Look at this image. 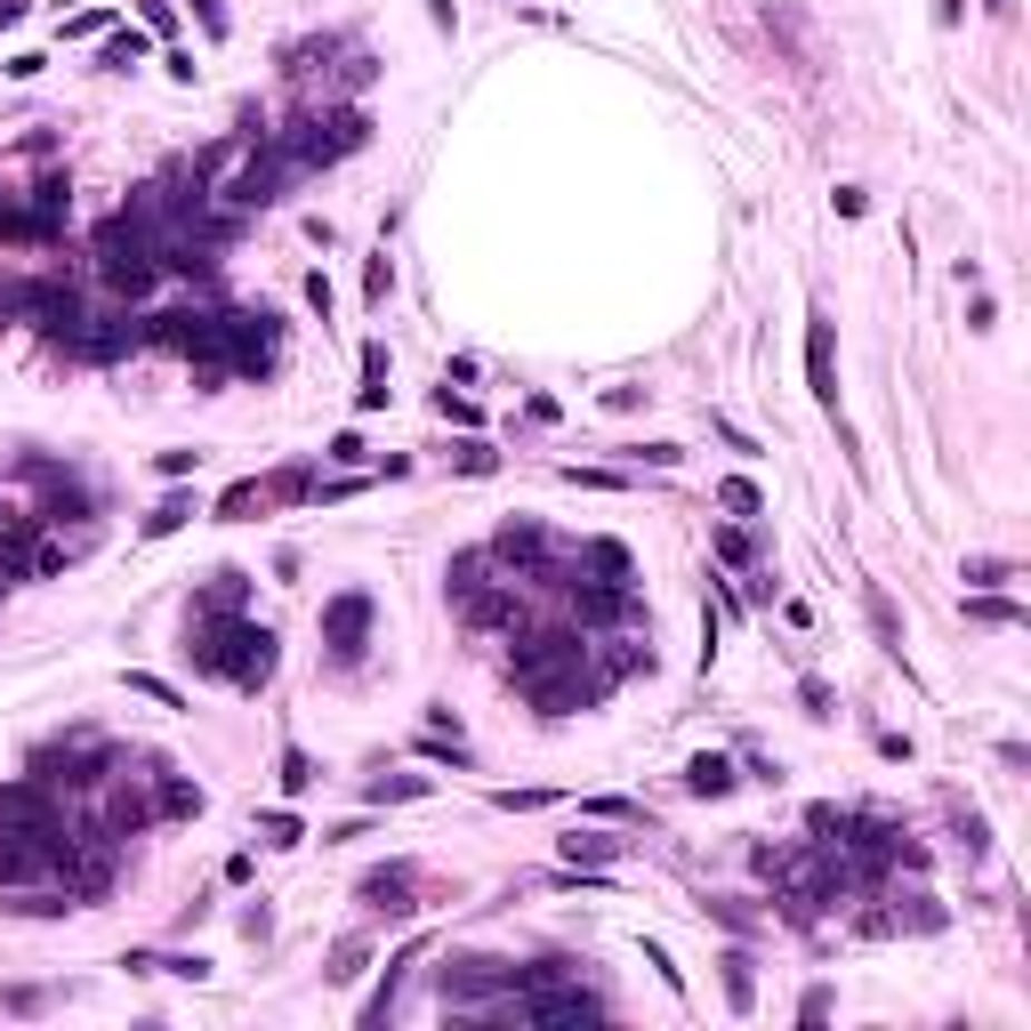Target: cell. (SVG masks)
<instances>
[{"label":"cell","mask_w":1031,"mask_h":1031,"mask_svg":"<svg viewBox=\"0 0 1031 1031\" xmlns=\"http://www.w3.org/2000/svg\"><path fill=\"white\" fill-rule=\"evenodd\" d=\"M291 178H306V169L283 154V137H274V129H258L251 146H243V169H234L218 194L234 202V210H266V202H283V194H291Z\"/></svg>","instance_id":"4"},{"label":"cell","mask_w":1031,"mask_h":1031,"mask_svg":"<svg viewBox=\"0 0 1031 1031\" xmlns=\"http://www.w3.org/2000/svg\"><path fill=\"white\" fill-rule=\"evenodd\" d=\"M597 822H637V798H589Z\"/></svg>","instance_id":"45"},{"label":"cell","mask_w":1031,"mask_h":1031,"mask_svg":"<svg viewBox=\"0 0 1031 1031\" xmlns=\"http://www.w3.org/2000/svg\"><path fill=\"white\" fill-rule=\"evenodd\" d=\"M251 508H266V484H258V475H243V484H234V492L218 500V516H226V524H234V516H251Z\"/></svg>","instance_id":"34"},{"label":"cell","mask_w":1031,"mask_h":1031,"mask_svg":"<svg viewBox=\"0 0 1031 1031\" xmlns=\"http://www.w3.org/2000/svg\"><path fill=\"white\" fill-rule=\"evenodd\" d=\"M129 347H146V331L137 323H121V315H106V323H73V338H65L57 355H73V363H114V355H129Z\"/></svg>","instance_id":"9"},{"label":"cell","mask_w":1031,"mask_h":1031,"mask_svg":"<svg viewBox=\"0 0 1031 1031\" xmlns=\"http://www.w3.org/2000/svg\"><path fill=\"white\" fill-rule=\"evenodd\" d=\"M717 968H726V1008H734V1015H749V1008H758V975H749V951H726Z\"/></svg>","instance_id":"23"},{"label":"cell","mask_w":1031,"mask_h":1031,"mask_svg":"<svg viewBox=\"0 0 1031 1031\" xmlns=\"http://www.w3.org/2000/svg\"><path fill=\"white\" fill-rule=\"evenodd\" d=\"M251 605V572H210V589L194 597V621H218V612H243Z\"/></svg>","instance_id":"18"},{"label":"cell","mask_w":1031,"mask_h":1031,"mask_svg":"<svg viewBox=\"0 0 1031 1031\" xmlns=\"http://www.w3.org/2000/svg\"><path fill=\"white\" fill-rule=\"evenodd\" d=\"M258 831H266V846H306V822H298V814H283V806L258 814Z\"/></svg>","instance_id":"28"},{"label":"cell","mask_w":1031,"mask_h":1031,"mask_svg":"<svg viewBox=\"0 0 1031 1031\" xmlns=\"http://www.w3.org/2000/svg\"><path fill=\"white\" fill-rule=\"evenodd\" d=\"M564 597H572V612L589 629H629V621H645V605H637V589L629 580H589V572H564Z\"/></svg>","instance_id":"7"},{"label":"cell","mask_w":1031,"mask_h":1031,"mask_svg":"<svg viewBox=\"0 0 1031 1031\" xmlns=\"http://www.w3.org/2000/svg\"><path fill=\"white\" fill-rule=\"evenodd\" d=\"M717 557H726V564H749V557H758V540H749L742 524H726V532H717Z\"/></svg>","instance_id":"42"},{"label":"cell","mask_w":1031,"mask_h":1031,"mask_svg":"<svg viewBox=\"0 0 1031 1031\" xmlns=\"http://www.w3.org/2000/svg\"><path fill=\"white\" fill-rule=\"evenodd\" d=\"M871 629H878V645H886V652H903V629H895V605H886L878 589H871Z\"/></svg>","instance_id":"41"},{"label":"cell","mask_w":1031,"mask_h":1031,"mask_svg":"<svg viewBox=\"0 0 1031 1031\" xmlns=\"http://www.w3.org/2000/svg\"><path fill=\"white\" fill-rule=\"evenodd\" d=\"M580 572H597V580H637V564H629L621 540H580Z\"/></svg>","instance_id":"21"},{"label":"cell","mask_w":1031,"mask_h":1031,"mask_svg":"<svg viewBox=\"0 0 1031 1031\" xmlns=\"http://www.w3.org/2000/svg\"><path fill=\"white\" fill-rule=\"evenodd\" d=\"M323 645H331V661H363V645H371V597L363 589H338L323 605Z\"/></svg>","instance_id":"8"},{"label":"cell","mask_w":1031,"mask_h":1031,"mask_svg":"<svg viewBox=\"0 0 1031 1031\" xmlns=\"http://www.w3.org/2000/svg\"><path fill=\"white\" fill-rule=\"evenodd\" d=\"M428 17H435V32H452V24H460V9H452V0H428Z\"/></svg>","instance_id":"52"},{"label":"cell","mask_w":1031,"mask_h":1031,"mask_svg":"<svg viewBox=\"0 0 1031 1031\" xmlns=\"http://www.w3.org/2000/svg\"><path fill=\"white\" fill-rule=\"evenodd\" d=\"M717 500H726L734 516H758V508H766V492L749 484V475H726V484H717Z\"/></svg>","instance_id":"33"},{"label":"cell","mask_w":1031,"mask_h":1031,"mask_svg":"<svg viewBox=\"0 0 1031 1031\" xmlns=\"http://www.w3.org/2000/svg\"><path fill=\"white\" fill-rule=\"evenodd\" d=\"M97 274L121 291V298H146L154 283H161V243L146 226H137L129 210H114L106 226H97Z\"/></svg>","instance_id":"2"},{"label":"cell","mask_w":1031,"mask_h":1031,"mask_svg":"<svg viewBox=\"0 0 1031 1031\" xmlns=\"http://www.w3.org/2000/svg\"><path fill=\"white\" fill-rule=\"evenodd\" d=\"M709 428H717V435H726V443H734V452H742V460H758V443H749V428H734V420H709Z\"/></svg>","instance_id":"49"},{"label":"cell","mask_w":1031,"mask_h":1031,"mask_svg":"<svg viewBox=\"0 0 1031 1031\" xmlns=\"http://www.w3.org/2000/svg\"><path fill=\"white\" fill-rule=\"evenodd\" d=\"M983 9H991V17H1015V0H983Z\"/></svg>","instance_id":"54"},{"label":"cell","mask_w":1031,"mask_h":1031,"mask_svg":"<svg viewBox=\"0 0 1031 1031\" xmlns=\"http://www.w3.org/2000/svg\"><path fill=\"white\" fill-rule=\"evenodd\" d=\"M129 694H146L154 709H186V694H178L169 677H154V669H129Z\"/></svg>","instance_id":"26"},{"label":"cell","mask_w":1031,"mask_h":1031,"mask_svg":"<svg viewBox=\"0 0 1031 1031\" xmlns=\"http://www.w3.org/2000/svg\"><path fill=\"white\" fill-rule=\"evenodd\" d=\"M484 580H492V548H460V557L443 564V597H452V605H468L475 589H484Z\"/></svg>","instance_id":"17"},{"label":"cell","mask_w":1031,"mask_h":1031,"mask_svg":"<svg viewBox=\"0 0 1031 1031\" xmlns=\"http://www.w3.org/2000/svg\"><path fill=\"white\" fill-rule=\"evenodd\" d=\"M137 9H146V32H178V9H169V0H137Z\"/></svg>","instance_id":"47"},{"label":"cell","mask_w":1031,"mask_h":1031,"mask_svg":"<svg viewBox=\"0 0 1031 1031\" xmlns=\"http://www.w3.org/2000/svg\"><path fill=\"white\" fill-rule=\"evenodd\" d=\"M274 137H283V154L298 169H323V161H347L363 137H371V121L355 106H323V114H298L291 129H274Z\"/></svg>","instance_id":"3"},{"label":"cell","mask_w":1031,"mask_h":1031,"mask_svg":"<svg viewBox=\"0 0 1031 1031\" xmlns=\"http://www.w3.org/2000/svg\"><path fill=\"white\" fill-rule=\"evenodd\" d=\"M0 822H65V806L41 774H24V782H0Z\"/></svg>","instance_id":"12"},{"label":"cell","mask_w":1031,"mask_h":1031,"mask_svg":"<svg viewBox=\"0 0 1031 1031\" xmlns=\"http://www.w3.org/2000/svg\"><path fill=\"white\" fill-rule=\"evenodd\" d=\"M822 1015H831V991H822V983H814V991H806V1000H798V1023H822Z\"/></svg>","instance_id":"50"},{"label":"cell","mask_w":1031,"mask_h":1031,"mask_svg":"<svg viewBox=\"0 0 1031 1031\" xmlns=\"http://www.w3.org/2000/svg\"><path fill=\"white\" fill-rule=\"evenodd\" d=\"M500 814H532V806H557V789H492Z\"/></svg>","instance_id":"38"},{"label":"cell","mask_w":1031,"mask_h":1031,"mask_svg":"<svg viewBox=\"0 0 1031 1031\" xmlns=\"http://www.w3.org/2000/svg\"><path fill=\"white\" fill-rule=\"evenodd\" d=\"M387 291H395V266H387V251L363 266V306H387Z\"/></svg>","instance_id":"35"},{"label":"cell","mask_w":1031,"mask_h":1031,"mask_svg":"<svg viewBox=\"0 0 1031 1031\" xmlns=\"http://www.w3.org/2000/svg\"><path fill=\"white\" fill-rule=\"evenodd\" d=\"M194 516V492H169V500H154V516H146V540H169Z\"/></svg>","instance_id":"25"},{"label":"cell","mask_w":1031,"mask_h":1031,"mask_svg":"<svg viewBox=\"0 0 1031 1031\" xmlns=\"http://www.w3.org/2000/svg\"><path fill=\"white\" fill-rule=\"evenodd\" d=\"M32 17V0H0V32H9V24H24Z\"/></svg>","instance_id":"51"},{"label":"cell","mask_w":1031,"mask_h":1031,"mask_svg":"<svg viewBox=\"0 0 1031 1031\" xmlns=\"http://www.w3.org/2000/svg\"><path fill=\"white\" fill-rule=\"evenodd\" d=\"M1000 580H1015L1008 557H968V589H1000Z\"/></svg>","instance_id":"37"},{"label":"cell","mask_w":1031,"mask_h":1031,"mask_svg":"<svg viewBox=\"0 0 1031 1031\" xmlns=\"http://www.w3.org/2000/svg\"><path fill=\"white\" fill-rule=\"evenodd\" d=\"M492 564H508L516 580H532V589H564L557 540H548V524H532V516H508V524L492 532Z\"/></svg>","instance_id":"6"},{"label":"cell","mask_w":1031,"mask_h":1031,"mask_svg":"<svg viewBox=\"0 0 1031 1031\" xmlns=\"http://www.w3.org/2000/svg\"><path fill=\"white\" fill-rule=\"evenodd\" d=\"M903 926H911V935H943L951 911H943L935 895H903L895 911H871V919H863V935H903Z\"/></svg>","instance_id":"10"},{"label":"cell","mask_w":1031,"mask_h":1031,"mask_svg":"<svg viewBox=\"0 0 1031 1031\" xmlns=\"http://www.w3.org/2000/svg\"><path fill=\"white\" fill-rule=\"evenodd\" d=\"M968 612H975L983 629H1015V621H1023V605H1008V597H975Z\"/></svg>","instance_id":"36"},{"label":"cell","mask_w":1031,"mask_h":1031,"mask_svg":"<svg viewBox=\"0 0 1031 1031\" xmlns=\"http://www.w3.org/2000/svg\"><path fill=\"white\" fill-rule=\"evenodd\" d=\"M65 210H73V186H65V178H41V186H32V202L17 210V234H32V243H41V234L65 226Z\"/></svg>","instance_id":"14"},{"label":"cell","mask_w":1031,"mask_h":1031,"mask_svg":"<svg viewBox=\"0 0 1031 1031\" xmlns=\"http://www.w3.org/2000/svg\"><path fill=\"white\" fill-rule=\"evenodd\" d=\"M435 411H443V420H460V428H475V420H484V411H475L468 395H452V387H443V395H435Z\"/></svg>","instance_id":"44"},{"label":"cell","mask_w":1031,"mask_h":1031,"mask_svg":"<svg viewBox=\"0 0 1031 1031\" xmlns=\"http://www.w3.org/2000/svg\"><path fill=\"white\" fill-rule=\"evenodd\" d=\"M557 854H564V863H572V871H605V863H612V854H621V838H605V831H572V838H564Z\"/></svg>","instance_id":"22"},{"label":"cell","mask_w":1031,"mask_h":1031,"mask_svg":"<svg viewBox=\"0 0 1031 1031\" xmlns=\"http://www.w3.org/2000/svg\"><path fill=\"white\" fill-rule=\"evenodd\" d=\"M959 9H968V0H935V24H959Z\"/></svg>","instance_id":"53"},{"label":"cell","mask_w":1031,"mask_h":1031,"mask_svg":"<svg viewBox=\"0 0 1031 1031\" xmlns=\"http://www.w3.org/2000/svg\"><path fill=\"white\" fill-rule=\"evenodd\" d=\"M97 32H114V9H81V17H65V41H97Z\"/></svg>","instance_id":"40"},{"label":"cell","mask_w":1031,"mask_h":1031,"mask_svg":"<svg viewBox=\"0 0 1031 1031\" xmlns=\"http://www.w3.org/2000/svg\"><path fill=\"white\" fill-rule=\"evenodd\" d=\"M371 81H380V57H363V49H355L347 65H338V89H347V97H355V89H371Z\"/></svg>","instance_id":"39"},{"label":"cell","mask_w":1031,"mask_h":1031,"mask_svg":"<svg viewBox=\"0 0 1031 1031\" xmlns=\"http://www.w3.org/2000/svg\"><path fill=\"white\" fill-rule=\"evenodd\" d=\"M137 766H146V758H137ZM137 782H146V774H137ZM137 782H114L106 789V838H129V831H146V822H154V798Z\"/></svg>","instance_id":"15"},{"label":"cell","mask_w":1031,"mask_h":1031,"mask_svg":"<svg viewBox=\"0 0 1031 1031\" xmlns=\"http://www.w3.org/2000/svg\"><path fill=\"white\" fill-rule=\"evenodd\" d=\"M428 774H380V782H371V806H403V798H428Z\"/></svg>","instance_id":"24"},{"label":"cell","mask_w":1031,"mask_h":1031,"mask_svg":"<svg viewBox=\"0 0 1031 1031\" xmlns=\"http://www.w3.org/2000/svg\"><path fill=\"white\" fill-rule=\"evenodd\" d=\"M452 468H460V475H492V468H500V452L468 435V443H452Z\"/></svg>","instance_id":"32"},{"label":"cell","mask_w":1031,"mask_h":1031,"mask_svg":"<svg viewBox=\"0 0 1031 1031\" xmlns=\"http://www.w3.org/2000/svg\"><path fill=\"white\" fill-rule=\"evenodd\" d=\"M951 822H959V846H968V863H983V854H991V831H983V814H975V806H951Z\"/></svg>","instance_id":"27"},{"label":"cell","mask_w":1031,"mask_h":1031,"mask_svg":"<svg viewBox=\"0 0 1031 1031\" xmlns=\"http://www.w3.org/2000/svg\"><path fill=\"white\" fill-rule=\"evenodd\" d=\"M806 387L838 411V355H831V315H806Z\"/></svg>","instance_id":"13"},{"label":"cell","mask_w":1031,"mask_h":1031,"mask_svg":"<svg viewBox=\"0 0 1031 1031\" xmlns=\"http://www.w3.org/2000/svg\"><path fill=\"white\" fill-rule=\"evenodd\" d=\"M742 774H734V758H717V749H701L694 766H685V789H694V798H726Z\"/></svg>","instance_id":"20"},{"label":"cell","mask_w":1031,"mask_h":1031,"mask_svg":"<svg viewBox=\"0 0 1031 1031\" xmlns=\"http://www.w3.org/2000/svg\"><path fill=\"white\" fill-rule=\"evenodd\" d=\"M709 919H717V926H734V935H758V926H766L758 911H749V903H734V895H717V903H709Z\"/></svg>","instance_id":"29"},{"label":"cell","mask_w":1031,"mask_h":1031,"mask_svg":"<svg viewBox=\"0 0 1031 1031\" xmlns=\"http://www.w3.org/2000/svg\"><path fill=\"white\" fill-rule=\"evenodd\" d=\"M186 661L202 677H226L234 694H258V685L274 677V661H283V637L258 629V621H243V612H218V621H194Z\"/></svg>","instance_id":"1"},{"label":"cell","mask_w":1031,"mask_h":1031,"mask_svg":"<svg viewBox=\"0 0 1031 1031\" xmlns=\"http://www.w3.org/2000/svg\"><path fill=\"white\" fill-rule=\"evenodd\" d=\"M306 306H315V315H331V274H323V266L306 274Z\"/></svg>","instance_id":"48"},{"label":"cell","mask_w":1031,"mask_h":1031,"mask_svg":"<svg viewBox=\"0 0 1031 1031\" xmlns=\"http://www.w3.org/2000/svg\"><path fill=\"white\" fill-rule=\"evenodd\" d=\"M355 895H363L371 911H387V919H411V911H420V903H411V895H420V871H411V863H387V871H371Z\"/></svg>","instance_id":"11"},{"label":"cell","mask_w":1031,"mask_h":1031,"mask_svg":"<svg viewBox=\"0 0 1031 1031\" xmlns=\"http://www.w3.org/2000/svg\"><path fill=\"white\" fill-rule=\"evenodd\" d=\"M65 822H0V886H41L65 863Z\"/></svg>","instance_id":"5"},{"label":"cell","mask_w":1031,"mask_h":1031,"mask_svg":"<svg viewBox=\"0 0 1031 1031\" xmlns=\"http://www.w3.org/2000/svg\"><path fill=\"white\" fill-rule=\"evenodd\" d=\"M564 484H589V492H621L629 475H612V468H564Z\"/></svg>","instance_id":"43"},{"label":"cell","mask_w":1031,"mask_h":1031,"mask_svg":"<svg viewBox=\"0 0 1031 1031\" xmlns=\"http://www.w3.org/2000/svg\"><path fill=\"white\" fill-rule=\"evenodd\" d=\"M146 49H154V32H146V24H114V32H106V49H97V65H106V73H129V65H146Z\"/></svg>","instance_id":"19"},{"label":"cell","mask_w":1031,"mask_h":1031,"mask_svg":"<svg viewBox=\"0 0 1031 1031\" xmlns=\"http://www.w3.org/2000/svg\"><path fill=\"white\" fill-rule=\"evenodd\" d=\"M154 814H169V822H186V814H202V782H186V774H169V766L154 758Z\"/></svg>","instance_id":"16"},{"label":"cell","mask_w":1031,"mask_h":1031,"mask_svg":"<svg viewBox=\"0 0 1031 1031\" xmlns=\"http://www.w3.org/2000/svg\"><path fill=\"white\" fill-rule=\"evenodd\" d=\"M798 701H806V717H831V685L806 677V685H798Z\"/></svg>","instance_id":"46"},{"label":"cell","mask_w":1031,"mask_h":1031,"mask_svg":"<svg viewBox=\"0 0 1031 1031\" xmlns=\"http://www.w3.org/2000/svg\"><path fill=\"white\" fill-rule=\"evenodd\" d=\"M363 968H371V951H363V943H338V951H331V968H323V983H355Z\"/></svg>","instance_id":"30"},{"label":"cell","mask_w":1031,"mask_h":1031,"mask_svg":"<svg viewBox=\"0 0 1031 1031\" xmlns=\"http://www.w3.org/2000/svg\"><path fill=\"white\" fill-rule=\"evenodd\" d=\"M274 774H283L291 798H298V789H315V758H306V749H283V758H274Z\"/></svg>","instance_id":"31"}]
</instances>
